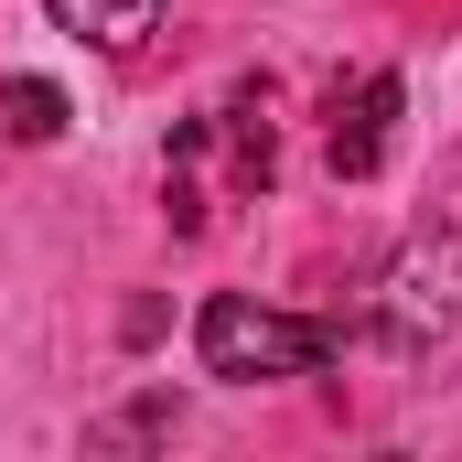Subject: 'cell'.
Here are the masks:
<instances>
[{
  "mask_svg": "<svg viewBox=\"0 0 462 462\" xmlns=\"http://www.w3.org/2000/svg\"><path fill=\"white\" fill-rule=\"evenodd\" d=\"M162 430H172V398H140V409H118V420L87 430V452H140V441H162Z\"/></svg>",
  "mask_w": 462,
  "mask_h": 462,
  "instance_id": "6",
  "label": "cell"
},
{
  "mask_svg": "<svg viewBox=\"0 0 462 462\" xmlns=\"http://www.w3.org/2000/svg\"><path fill=\"white\" fill-rule=\"evenodd\" d=\"M194 355H205V376L258 387V376H323V365L345 355V334L312 323V312H269V301H247V291H216V301L194 312Z\"/></svg>",
  "mask_w": 462,
  "mask_h": 462,
  "instance_id": "1",
  "label": "cell"
},
{
  "mask_svg": "<svg viewBox=\"0 0 462 462\" xmlns=\"http://www.w3.org/2000/svg\"><path fill=\"white\" fill-rule=\"evenodd\" d=\"M54 11V32H76V43H97V54H129L151 22H162V0H43Z\"/></svg>",
  "mask_w": 462,
  "mask_h": 462,
  "instance_id": "4",
  "label": "cell"
},
{
  "mask_svg": "<svg viewBox=\"0 0 462 462\" xmlns=\"http://www.w3.org/2000/svg\"><path fill=\"white\" fill-rule=\"evenodd\" d=\"M387 118H398V76H355V97H334V129H323V162L365 183L387 162Z\"/></svg>",
  "mask_w": 462,
  "mask_h": 462,
  "instance_id": "3",
  "label": "cell"
},
{
  "mask_svg": "<svg viewBox=\"0 0 462 462\" xmlns=\"http://www.w3.org/2000/svg\"><path fill=\"white\" fill-rule=\"evenodd\" d=\"M452 323H462V226H430L398 269H387V291H376V334H387L398 355H430Z\"/></svg>",
  "mask_w": 462,
  "mask_h": 462,
  "instance_id": "2",
  "label": "cell"
},
{
  "mask_svg": "<svg viewBox=\"0 0 462 462\" xmlns=\"http://www.w3.org/2000/svg\"><path fill=\"white\" fill-rule=\"evenodd\" d=\"M0 129H11V140H54V129H65V87H54V76H11V87H0Z\"/></svg>",
  "mask_w": 462,
  "mask_h": 462,
  "instance_id": "5",
  "label": "cell"
}]
</instances>
